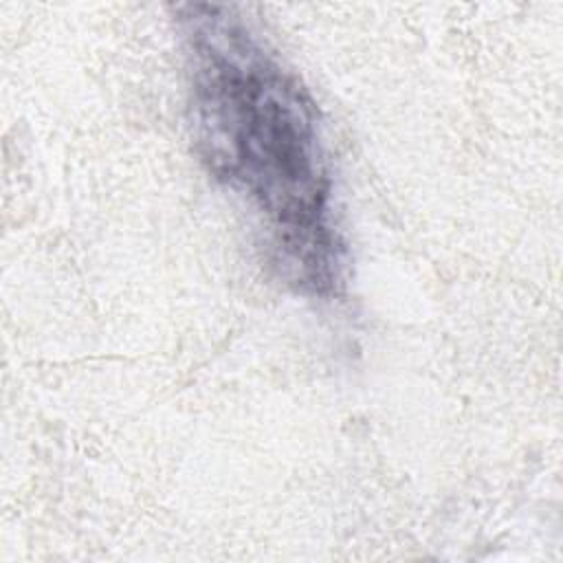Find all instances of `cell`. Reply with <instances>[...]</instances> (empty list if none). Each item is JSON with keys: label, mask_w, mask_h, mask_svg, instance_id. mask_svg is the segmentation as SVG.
I'll return each mask as SVG.
<instances>
[{"label": "cell", "mask_w": 563, "mask_h": 563, "mask_svg": "<svg viewBox=\"0 0 563 563\" xmlns=\"http://www.w3.org/2000/svg\"><path fill=\"white\" fill-rule=\"evenodd\" d=\"M178 24L202 161L264 220L282 275L334 295L343 246L312 97L231 7L185 4Z\"/></svg>", "instance_id": "1"}]
</instances>
